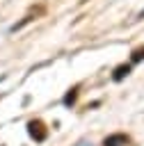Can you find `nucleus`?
Segmentation results:
<instances>
[{"mask_svg": "<svg viewBox=\"0 0 144 146\" xmlns=\"http://www.w3.org/2000/svg\"><path fill=\"white\" fill-rule=\"evenodd\" d=\"M27 132H30V137H32L34 141H43V139L48 137V130H46V125H43L41 121H30V123H27Z\"/></svg>", "mask_w": 144, "mask_h": 146, "instance_id": "obj_1", "label": "nucleus"}, {"mask_svg": "<svg viewBox=\"0 0 144 146\" xmlns=\"http://www.w3.org/2000/svg\"><path fill=\"white\" fill-rule=\"evenodd\" d=\"M128 73H130V64H121V66H117V68H114L112 78H114V80H123Z\"/></svg>", "mask_w": 144, "mask_h": 146, "instance_id": "obj_3", "label": "nucleus"}, {"mask_svg": "<svg viewBox=\"0 0 144 146\" xmlns=\"http://www.w3.org/2000/svg\"><path fill=\"white\" fill-rule=\"evenodd\" d=\"M75 96H78V89H71V91L64 96V105H73V103H75Z\"/></svg>", "mask_w": 144, "mask_h": 146, "instance_id": "obj_4", "label": "nucleus"}, {"mask_svg": "<svg viewBox=\"0 0 144 146\" xmlns=\"http://www.w3.org/2000/svg\"><path fill=\"white\" fill-rule=\"evenodd\" d=\"M133 62H139V59H144V48H137L135 52H133V57H130Z\"/></svg>", "mask_w": 144, "mask_h": 146, "instance_id": "obj_5", "label": "nucleus"}, {"mask_svg": "<svg viewBox=\"0 0 144 146\" xmlns=\"http://www.w3.org/2000/svg\"><path fill=\"white\" fill-rule=\"evenodd\" d=\"M126 144H128V137H126L123 132L110 135V137H105V141H103V146H126Z\"/></svg>", "mask_w": 144, "mask_h": 146, "instance_id": "obj_2", "label": "nucleus"}, {"mask_svg": "<svg viewBox=\"0 0 144 146\" xmlns=\"http://www.w3.org/2000/svg\"><path fill=\"white\" fill-rule=\"evenodd\" d=\"M139 16H142V18H144V11H142V14H139Z\"/></svg>", "mask_w": 144, "mask_h": 146, "instance_id": "obj_6", "label": "nucleus"}]
</instances>
